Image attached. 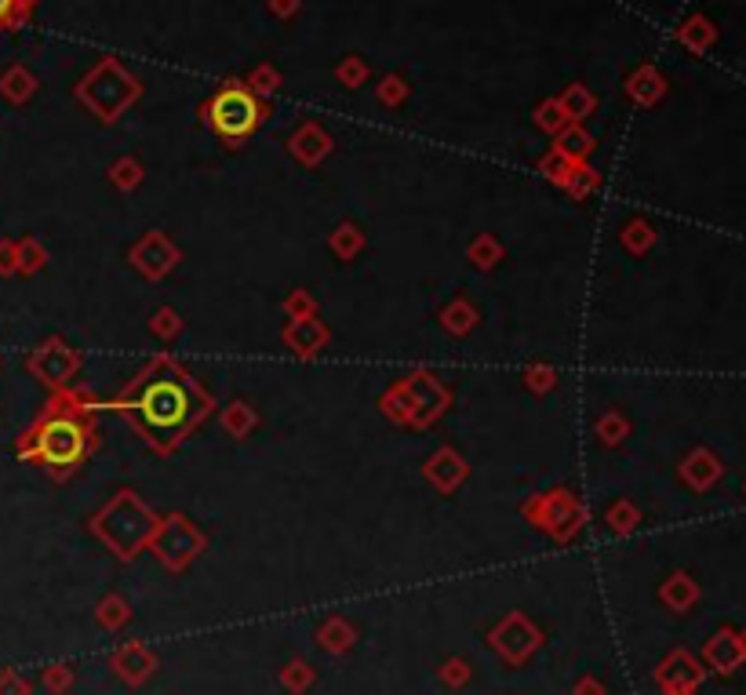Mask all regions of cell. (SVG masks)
Instances as JSON below:
<instances>
[{
    "label": "cell",
    "mask_w": 746,
    "mask_h": 695,
    "mask_svg": "<svg viewBox=\"0 0 746 695\" xmlns=\"http://www.w3.org/2000/svg\"><path fill=\"white\" fill-rule=\"evenodd\" d=\"M84 88H88V99L91 102L99 99V95H102V99H110V113L132 99V91H135L132 81H128V77H124V73L117 70L113 62H110V66H102V70L91 73V81L84 84ZM99 110H102V106H99Z\"/></svg>",
    "instance_id": "obj_4"
},
{
    "label": "cell",
    "mask_w": 746,
    "mask_h": 695,
    "mask_svg": "<svg viewBox=\"0 0 746 695\" xmlns=\"http://www.w3.org/2000/svg\"><path fill=\"white\" fill-rule=\"evenodd\" d=\"M30 91H33V81H30V73H22V70H11L8 77H4V95H8V99H15V102H19V99H26V95H30Z\"/></svg>",
    "instance_id": "obj_5"
},
{
    "label": "cell",
    "mask_w": 746,
    "mask_h": 695,
    "mask_svg": "<svg viewBox=\"0 0 746 695\" xmlns=\"http://www.w3.org/2000/svg\"><path fill=\"white\" fill-rule=\"evenodd\" d=\"M295 4H299V0H273V11H277V15H292Z\"/></svg>",
    "instance_id": "obj_7"
},
{
    "label": "cell",
    "mask_w": 746,
    "mask_h": 695,
    "mask_svg": "<svg viewBox=\"0 0 746 695\" xmlns=\"http://www.w3.org/2000/svg\"><path fill=\"white\" fill-rule=\"evenodd\" d=\"M11 259H15L11 248H0V270H11Z\"/></svg>",
    "instance_id": "obj_10"
},
{
    "label": "cell",
    "mask_w": 746,
    "mask_h": 695,
    "mask_svg": "<svg viewBox=\"0 0 746 695\" xmlns=\"http://www.w3.org/2000/svg\"><path fill=\"white\" fill-rule=\"evenodd\" d=\"M383 95H386V99H390V102H394L397 95H404V84H397V81H386V84H383Z\"/></svg>",
    "instance_id": "obj_6"
},
{
    "label": "cell",
    "mask_w": 746,
    "mask_h": 695,
    "mask_svg": "<svg viewBox=\"0 0 746 695\" xmlns=\"http://www.w3.org/2000/svg\"><path fill=\"white\" fill-rule=\"evenodd\" d=\"M30 452L48 466H73L84 452V430L73 419H48L33 434Z\"/></svg>",
    "instance_id": "obj_3"
},
{
    "label": "cell",
    "mask_w": 746,
    "mask_h": 695,
    "mask_svg": "<svg viewBox=\"0 0 746 695\" xmlns=\"http://www.w3.org/2000/svg\"><path fill=\"white\" fill-rule=\"evenodd\" d=\"M135 419L142 423V430L157 441H175L179 434L190 430V423L197 419V393L193 386H186L179 375H161L142 386L139 397L132 401Z\"/></svg>",
    "instance_id": "obj_1"
},
{
    "label": "cell",
    "mask_w": 746,
    "mask_h": 695,
    "mask_svg": "<svg viewBox=\"0 0 746 695\" xmlns=\"http://www.w3.org/2000/svg\"><path fill=\"white\" fill-rule=\"evenodd\" d=\"M339 77H346V81H357V77H361V66L353 62V66H346V70H339Z\"/></svg>",
    "instance_id": "obj_8"
},
{
    "label": "cell",
    "mask_w": 746,
    "mask_h": 695,
    "mask_svg": "<svg viewBox=\"0 0 746 695\" xmlns=\"http://www.w3.org/2000/svg\"><path fill=\"white\" fill-rule=\"evenodd\" d=\"M11 11H15V0H0V22H8Z\"/></svg>",
    "instance_id": "obj_9"
},
{
    "label": "cell",
    "mask_w": 746,
    "mask_h": 695,
    "mask_svg": "<svg viewBox=\"0 0 746 695\" xmlns=\"http://www.w3.org/2000/svg\"><path fill=\"white\" fill-rule=\"evenodd\" d=\"M208 124L219 131L222 139H248L259 124H263V106L252 91H244L241 84L222 88L212 102H208Z\"/></svg>",
    "instance_id": "obj_2"
}]
</instances>
